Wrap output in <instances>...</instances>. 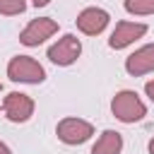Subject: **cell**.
Here are the masks:
<instances>
[{
  "instance_id": "1",
  "label": "cell",
  "mask_w": 154,
  "mask_h": 154,
  "mask_svg": "<svg viewBox=\"0 0 154 154\" xmlns=\"http://www.w3.org/2000/svg\"><path fill=\"white\" fill-rule=\"evenodd\" d=\"M111 113L116 120L125 123V125H132V123H140L144 116H147V103L140 99L137 91L132 89H120L113 99H111Z\"/></svg>"
},
{
  "instance_id": "2",
  "label": "cell",
  "mask_w": 154,
  "mask_h": 154,
  "mask_svg": "<svg viewBox=\"0 0 154 154\" xmlns=\"http://www.w3.org/2000/svg\"><path fill=\"white\" fill-rule=\"evenodd\" d=\"M7 77L19 84H41L46 79V70L31 55H14L7 63Z\"/></svg>"
},
{
  "instance_id": "3",
  "label": "cell",
  "mask_w": 154,
  "mask_h": 154,
  "mask_svg": "<svg viewBox=\"0 0 154 154\" xmlns=\"http://www.w3.org/2000/svg\"><path fill=\"white\" fill-rule=\"evenodd\" d=\"M55 135L63 144L67 147H77V144H84L91 135H94V125L84 118H77V116H67L63 120H58L55 125Z\"/></svg>"
},
{
  "instance_id": "4",
  "label": "cell",
  "mask_w": 154,
  "mask_h": 154,
  "mask_svg": "<svg viewBox=\"0 0 154 154\" xmlns=\"http://www.w3.org/2000/svg\"><path fill=\"white\" fill-rule=\"evenodd\" d=\"M48 60L58 67H70L79 60L82 55V41L75 36V34H63L55 43L48 46Z\"/></svg>"
},
{
  "instance_id": "5",
  "label": "cell",
  "mask_w": 154,
  "mask_h": 154,
  "mask_svg": "<svg viewBox=\"0 0 154 154\" xmlns=\"http://www.w3.org/2000/svg\"><path fill=\"white\" fill-rule=\"evenodd\" d=\"M58 34V22L51 17H36L31 19L22 31H19V43L26 48H36L41 43H46L48 38H53Z\"/></svg>"
},
{
  "instance_id": "6",
  "label": "cell",
  "mask_w": 154,
  "mask_h": 154,
  "mask_svg": "<svg viewBox=\"0 0 154 154\" xmlns=\"http://www.w3.org/2000/svg\"><path fill=\"white\" fill-rule=\"evenodd\" d=\"M149 31V26L144 22H130V19H120L116 22V29L108 36V48L113 51H123L128 46H132L135 41H140L144 34Z\"/></svg>"
},
{
  "instance_id": "7",
  "label": "cell",
  "mask_w": 154,
  "mask_h": 154,
  "mask_svg": "<svg viewBox=\"0 0 154 154\" xmlns=\"http://www.w3.org/2000/svg\"><path fill=\"white\" fill-rule=\"evenodd\" d=\"M36 111V103L24 91H10L2 99V113L10 123H26Z\"/></svg>"
},
{
  "instance_id": "8",
  "label": "cell",
  "mask_w": 154,
  "mask_h": 154,
  "mask_svg": "<svg viewBox=\"0 0 154 154\" xmlns=\"http://www.w3.org/2000/svg\"><path fill=\"white\" fill-rule=\"evenodd\" d=\"M75 22H77V29H79L84 36H99V34H103V29L108 26L111 14H108V10L91 5V7H84V10L77 14Z\"/></svg>"
},
{
  "instance_id": "9",
  "label": "cell",
  "mask_w": 154,
  "mask_h": 154,
  "mask_svg": "<svg viewBox=\"0 0 154 154\" xmlns=\"http://www.w3.org/2000/svg\"><path fill=\"white\" fill-rule=\"evenodd\" d=\"M125 72L130 77H144L154 72V43H144L125 58Z\"/></svg>"
},
{
  "instance_id": "10",
  "label": "cell",
  "mask_w": 154,
  "mask_h": 154,
  "mask_svg": "<svg viewBox=\"0 0 154 154\" xmlns=\"http://www.w3.org/2000/svg\"><path fill=\"white\" fill-rule=\"evenodd\" d=\"M123 152V135L118 130H103L91 147V154H120Z\"/></svg>"
},
{
  "instance_id": "11",
  "label": "cell",
  "mask_w": 154,
  "mask_h": 154,
  "mask_svg": "<svg viewBox=\"0 0 154 154\" xmlns=\"http://www.w3.org/2000/svg\"><path fill=\"white\" fill-rule=\"evenodd\" d=\"M123 7L132 17H152L154 14V0H123Z\"/></svg>"
},
{
  "instance_id": "12",
  "label": "cell",
  "mask_w": 154,
  "mask_h": 154,
  "mask_svg": "<svg viewBox=\"0 0 154 154\" xmlns=\"http://www.w3.org/2000/svg\"><path fill=\"white\" fill-rule=\"evenodd\" d=\"M26 10V0H0V14L2 17H17Z\"/></svg>"
},
{
  "instance_id": "13",
  "label": "cell",
  "mask_w": 154,
  "mask_h": 154,
  "mask_svg": "<svg viewBox=\"0 0 154 154\" xmlns=\"http://www.w3.org/2000/svg\"><path fill=\"white\" fill-rule=\"evenodd\" d=\"M144 94H147V96H149V101L154 103V79H149V82L144 84Z\"/></svg>"
},
{
  "instance_id": "14",
  "label": "cell",
  "mask_w": 154,
  "mask_h": 154,
  "mask_svg": "<svg viewBox=\"0 0 154 154\" xmlns=\"http://www.w3.org/2000/svg\"><path fill=\"white\" fill-rule=\"evenodd\" d=\"M31 5L34 7H46V5H51V0H31Z\"/></svg>"
},
{
  "instance_id": "15",
  "label": "cell",
  "mask_w": 154,
  "mask_h": 154,
  "mask_svg": "<svg viewBox=\"0 0 154 154\" xmlns=\"http://www.w3.org/2000/svg\"><path fill=\"white\" fill-rule=\"evenodd\" d=\"M0 154H12V149H10V147H7L2 140H0Z\"/></svg>"
},
{
  "instance_id": "16",
  "label": "cell",
  "mask_w": 154,
  "mask_h": 154,
  "mask_svg": "<svg viewBox=\"0 0 154 154\" xmlns=\"http://www.w3.org/2000/svg\"><path fill=\"white\" fill-rule=\"evenodd\" d=\"M147 149H149V154H154V137L149 140V144H147Z\"/></svg>"
},
{
  "instance_id": "17",
  "label": "cell",
  "mask_w": 154,
  "mask_h": 154,
  "mask_svg": "<svg viewBox=\"0 0 154 154\" xmlns=\"http://www.w3.org/2000/svg\"><path fill=\"white\" fill-rule=\"evenodd\" d=\"M0 91H2V82H0Z\"/></svg>"
}]
</instances>
